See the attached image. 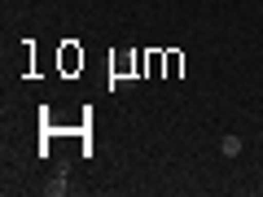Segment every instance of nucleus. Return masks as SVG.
<instances>
[{"instance_id":"1","label":"nucleus","mask_w":263,"mask_h":197,"mask_svg":"<svg viewBox=\"0 0 263 197\" xmlns=\"http://www.w3.org/2000/svg\"><path fill=\"white\" fill-rule=\"evenodd\" d=\"M44 188H48V193H53V197H66V193H70V175H66V167H62V171H57V175H53V180H48V184H44Z\"/></svg>"},{"instance_id":"2","label":"nucleus","mask_w":263,"mask_h":197,"mask_svg":"<svg viewBox=\"0 0 263 197\" xmlns=\"http://www.w3.org/2000/svg\"><path fill=\"white\" fill-rule=\"evenodd\" d=\"M219 153H224V158H237V153H241V136H224V141H219Z\"/></svg>"}]
</instances>
